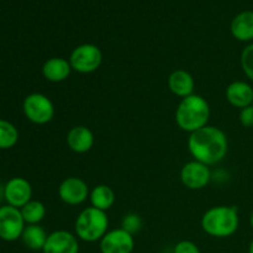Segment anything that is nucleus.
<instances>
[{
    "instance_id": "nucleus-19",
    "label": "nucleus",
    "mask_w": 253,
    "mask_h": 253,
    "mask_svg": "<svg viewBox=\"0 0 253 253\" xmlns=\"http://www.w3.org/2000/svg\"><path fill=\"white\" fill-rule=\"evenodd\" d=\"M47 237H48V235L46 234L43 227H41L40 225H27V226H25L24 232L21 235L24 245L32 251L43 250Z\"/></svg>"
},
{
    "instance_id": "nucleus-20",
    "label": "nucleus",
    "mask_w": 253,
    "mask_h": 253,
    "mask_svg": "<svg viewBox=\"0 0 253 253\" xmlns=\"http://www.w3.org/2000/svg\"><path fill=\"white\" fill-rule=\"evenodd\" d=\"M25 224L39 225L46 216V207L39 200H30L20 209Z\"/></svg>"
},
{
    "instance_id": "nucleus-16",
    "label": "nucleus",
    "mask_w": 253,
    "mask_h": 253,
    "mask_svg": "<svg viewBox=\"0 0 253 253\" xmlns=\"http://www.w3.org/2000/svg\"><path fill=\"white\" fill-rule=\"evenodd\" d=\"M168 86L174 95L183 99L194 94L193 91H194L195 81L189 72L184 69H177L168 78Z\"/></svg>"
},
{
    "instance_id": "nucleus-28",
    "label": "nucleus",
    "mask_w": 253,
    "mask_h": 253,
    "mask_svg": "<svg viewBox=\"0 0 253 253\" xmlns=\"http://www.w3.org/2000/svg\"><path fill=\"white\" fill-rule=\"evenodd\" d=\"M250 224H251V227L253 229V211L251 212V216H250Z\"/></svg>"
},
{
    "instance_id": "nucleus-7",
    "label": "nucleus",
    "mask_w": 253,
    "mask_h": 253,
    "mask_svg": "<svg viewBox=\"0 0 253 253\" xmlns=\"http://www.w3.org/2000/svg\"><path fill=\"white\" fill-rule=\"evenodd\" d=\"M25 221L20 209L10 205L0 207V239L11 242L21 239Z\"/></svg>"
},
{
    "instance_id": "nucleus-25",
    "label": "nucleus",
    "mask_w": 253,
    "mask_h": 253,
    "mask_svg": "<svg viewBox=\"0 0 253 253\" xmlns=\"http://www.w3.org/2000/svg\"><path fill=\"white\" fill-rule=\"evenodd\" d=\"M240 123L244 127H253V104L241 109L240 113Z\"/></svg>"
},
{
    "instance_id": "nucleus-5",
    "label": "nucleus",
    "mask_w": 253,
    "mask_h": 253,
    "mask_svg": "<svg viewBox=\"0 0 253 253\" xmlns=\"http://www.w3.org/2000/svg\"><path fill=\"white\" fill-rule=\"evenodd\" d=\"M68 61L73 71L82 74H89L95 72L101 66L103 53L95 44L83 43L72 51Z\"/></svg>"
},
{
    "instance_id": "nucleus-8",
    "label": "nucleus",
    "mask_w": 253,
    "mask_h": 253,
    "mask_svg": "<svg viewBox=\"0 0 253 253\" xmlns=\"http://www.w3.org/2000/svg\"><path fill=\"white\" fill-rule=\"evenodd\" d=\"M211 177L209 166L195 160L185 163L180 169V180L183 185L192 190H199L207 187Z\"/></svg>"
},
{
    "instance_id": "nucleus-23",
    "label": "nucleus",
    "mask_w": 253,
    "mask_h": 253,
    "mask_svg": "<svg viewBox=\"0 0 253 253\" xmlns=\"http://www.w3.org/2000/svg\"><path fill=\"white\" fill-rule=\"evenodd\" d=\"M241 67L247 78L253 82V43L247 44L242 51Z\"/></svg>"
},
{
    "instance_id": "nucleus-6",
    "label": "nucleus",
    "mask_w": 253,
    "mask_h": 253,
    "mask_svg": "<svg viewBox=\"0 0 253 253\" xmlns=\"http://www.w3.org/2000/svg\"><path fill=\"white\" fill-rule=\"evenodd\" d=\"M22 110L27 120L36 125H44L54 116V105L51 99L41 93H32L25 98Z\"/></svg>"
},
{
    "instance_id": "nucleus-4",
    "label": "nucleus",
    "mask_w": 253,
    "mask_h": 253,
    "mask_svg": "<svg viewBox=\"0 0 253 253\" xmlns=\"http://www.w3.org/2000/svg\"><path fill=\"white\" fill-rule=\"evenodd\" d=\"M109 217L105 211L89 207L76 220V235L84 242L100 241L108 232Z\"/></svg>"
},
{
    "instance_id": "nucleus-17",
    "label": "nucleus",
    "mask_w": 253,
    "mask_h": 253,
    "mask_svg": "<svg viewBox=\"0 0 253 253\" xmlns=\"http://www.w3.org/2000/svg\"><path fill=\"white\" fill-rule=\"evenodd\" d=\"M231 34L237 41L250 42L253 40V11L246 10L237 14L231 21Z\"/></svg>"
},
{
    "instance_id": "nucleus-10",
    "label": "nucleus",
    "mask_w": 253,
    "mask_h": 253,
    "mask_svg": "<svg viewBox=\"0 0 253 253\" xmlns=\"http://www.w3.org/2000/svg\"><path fill=\"white\" fill-rule=\"evenodd\" d=\"M101 253H132L135 249L133 235L124 229H114L106 232L100 240Z\"/></svg>"
},
{
    "instance_id": "nucleus-26",
    "label": "nucleus",
    "mask_w": 253,
    "mask_h": 253,
    "mask_svg": "<svg viewBox=\"0 0 253 253\" xmlns=\"http://www.w3.org/2000/svg\"><path fill=\"white\" fill-rule=\"evenodd\" d=\"M4 199V187L2 185H0V202Z\"/></svg>"
},
{
    "instance_id": "nucleus-21",
    "label": "nucleus",
    "mask_w": 253,
    "mask_h": 253,
    "mask_svg": "<svg viewBox=\"0 0 253 253\" xmlns=\"http://www.w3.org/2000/svg\"><path fill=\"white\" fill-rule=\"evenodd\" d=\"M19 141V131L11 123L0 119V150H9Z\"/></svg>"
},
{
    "instance_id": "nucleus-12",
    "label": "nucleus",
    "mask_w": 253,
    "mask_h": 253,
    "mask_svg": "<svg viewBox=\"0 0 253 253\" xmlns=\"http://www.w3.org/2000/svg\"><path fill=\"white\" fill-rule=\"evenodd\" d=\"M43 253H78L79 242L72 232L58 230L48 235L44 244Z\"/></svg>"
},
{
    "instance_id": "nucleus-11",
    "label": "nucleus",
    "mask_w": 253,
    "mask_h": 253,
    "mask_svg": "<svg viewBox=\"0 0 253 253\" xmlns=\"http://www.w3.org/2000/svg\"><path fill=\"white\" fill-rule=\"evenodd\" d=\"M32 187L29 180L21 177H14L4 185V199L10 207L21 209L31 200Z\"/></svg>"
},
{
    "instance_id": "nucleus-24",
    "label": "nucleus",
    "mask_w": 253,
    "mask_h": 253,
    "mask_svg": "<svg viewBox=\"0 0 253 253\" xmlns=\"http://www.w3.org/2000/svg\"><path fill=\"white\" fill-rule=\"evenodd\" d=\"M173 253H200V250L194 242L184 240V241H180L175 245Z\"/></svg>"
},
{
    "instance_id": "nucleus-2",
    "label": "nucleus",
    "mask_w": 253,
    "mask_h": 253,
    "mask_svg": "<svg viewBox=\"0 0 253 253\" xmlns=\"http://www.w3.org/2000/svg\"><path fill=\"white\" fill-rule=\"evenodd\" d=\"M210 106L207 99L198 94L183 98L175 110L177 125L185 132H194L208 125Z\"/></svg>"
},
{
    "instance_id": "nucleus-9",
    "label": "nucleus",
    "mask_w": 253,
    "mask_h": 253,
    "mask_svg": "<svg viewBox=\"0 0 253 253\" xmlns=\"http://www.w3.org/2000/svg\"><path fill=\"white\" fill-rule=\"evenodd\" d=\"M90 190L88 184L78 177H68L59 184V199L67 205H81L89 198Z\"/></svg>"
},
{
    "instance_id": "nucleus-22",
    "label": "nucleus",
    "mask_w": 253,
    "mask_h": 253,
    "mask_svg": "<svg viewBox=\"0 0 253 253\" xmlns=\"http://www.w3.org/2000/svg\"><path fill=\"white\" fill-rule=\"evenodd\" d=\"M121 229H124L131 235L137 234L142 229V219L136 212H128L124 216L123 221H121Z\"/></svg>"
},
{
    "instance_id": "nucleus-14",
    "label": "nucleus",
    "mask_w": 253,
    "mask_h": 253,
    "mask_svg": "<svg viewBox=\"0 0 253 253\" xmlns=\"http://www.w3.org/2000/svg\"><path fill=\"white\" fill-rule=\"evenodd\" d=\"M67 143L73 152L85 153L93 147L94 135L86 126H74L67 133Z\"/></svg>"
},
{
    "instance_id": "nucleus-18",
    "label": "nucleus",
    "mask_w": 253,
    "mask_h": 253,
    "mask_svg": "<svg viewBox=\"0 0 253 253\" xmlns=\"http://www.w3.org/2000/svg\"><path fill=\"white\" fill-rule=\"evenodd\" d=\"M89 200L91 207L106 212L115 203V193L109 185L99 184L90 190Z\"/></svg>"
},
{
    "instance_id": "nucleus-1",
    "label": "nucleus",
    "mask_w": 253,
    "mask_h": 253,
    "mask_svg": "<svg viewBox=\"0 0 253 253\" xmlns=\"http://www.w3.org/2000/svg\"><path fill=\"white\" fill-rule=\"evenodd\" d=\"M188 148L195 161L212 166L226 157L229 141L226 133L221 128L207 125L190 133Z\"/></svg>"
},
{
    "instance_id": "nucleus-3",
    "label": "nucleus",
    "mask_w": 253,
    "mask_h": 253,
    "mask_svg": "<svg viewBox=\"0 0 253 253\" xmlns=\"http://www.w3.org/2000/svg\"><path fill=\"white\" fill-rule=\"evenodd\" d=\"M240 217L235 207L219 205L208 210L202 217V227L208 235L217 239L230 237L237 231Z\"/></svg>"
},
{
    "instance_id": "nucleus-27",
    "label": "nucleus",
    "mask_w": 253,
    "mask_h": 253,
    "mask_svg": "<svg viewBox=\"0 0 253 253\" xmlns=\"http://www.w3.org/2000/svg\"><path fill=\"white\" fill-rule=\"evenodd\" d=\"M249 253H253V240L251 241V244H250V247H249Z\"/></svg>"
},
{
    "instance_id": "nucleus-13",
    "label": "nucleus",
    "mask_w": 253,
    "mask_h": 253,
    "mask_svg": "<svg viewBox=\"0 0 253 253\" xmlns=\"http://www.w3.org/2000/svg\"><path fill=\"white\" fill-rule=\"evenodd\" d=\"M225 95L230 105L234 108L244 109L253 104V88L246 82L236 81L230 83Z\"/></svg>"
},
{
    "instance_id": "nucleus-15",
    "label": "nucleus",
    "mask_w": 253,
    "mask_h": 253,
    "mask_svg": "<svg viewBox=\"0 0 253 253\" xmlns=\"http://www.w3.org/2000/svg\"><path fill=\"white\" fill-rule=\"evenodd\" d=\"M73 71L68 59L63 57H52L44 62L42 67V74L44 78L52 83H61L66 81L71 72Z\"/></svg>"
}]
</instances>
